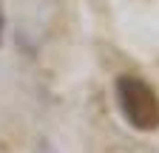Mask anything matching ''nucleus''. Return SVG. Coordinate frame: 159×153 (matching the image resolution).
<instances>
[{
    "label": "nucleus",
    "instance_id": "f257e3e1",
    "mask_svg": "<svg viewBox=\"0 0 159 153\" xmlns=\"http://www.w3.org/2000/svg\"><path fill=\"white\" fill-rule=\"evenodd\" d=\"M116 99L125 119L136 130H156L159 128V97L153 88L134 74H125L116 80Z\"/></svg>",
    "mask_w": 159,
    "mask_h": 153
},
{
    "label": "nucleus",
    "instance_id": "f03ea898",
    "mask_svg": "<svg viewBox=\"0 0 159 153\" xmlns=\"http://www.w3.org/2000/svg\"><path fill=\"white\" fill-rule=\"evenodd\" d=\"M0 40H3V6H0Z\"/></svg>",
    "mask_w": 159,
    "mask_h": 153
}]
</instances>
